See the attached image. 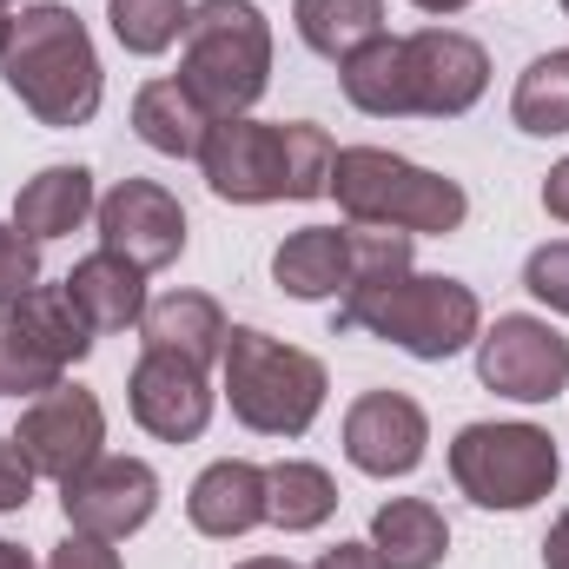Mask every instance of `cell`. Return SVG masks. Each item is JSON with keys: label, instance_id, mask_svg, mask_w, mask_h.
<instances>
[{"label": "cell", "instance_id": "e575fe53", "mask_svg": "<svg viewBox=\"0 0 569 569\" xmlns=\"http://www.w3.org/2000/svg\"><path fill=\"white\" fill-rule=\"evenodd\" d=\"M543 569H569V510H557V523L543 537Z\"/></svg>", "mask_w": 569, "mask_h": 569}, {"label": "cell", "instance_id": "277c9868", "mask_svg": "<svg viewBox=\"0 0 569 569\" xmlns=\"http://www.w3.org/2000/svg\"><path fill=\"white\" fill-rule=\"evenodd\" d=\"M172 80L206 107V120L252 113L272 87V20L252 0H199Z\"/></svg>", "mask_w": 569, "mask_h": 569}, {"label": "cell", "instance_id": "cb8c5ba5", "mask_svg": "<svg viewBox=\"0 0 569 569\" xmlns=\"http://www.w3.org/2000/svg\"><path fill=\"white\" fill-rule=\"evenodd\" d=\"M291 20L318 60H351L385 33V0H291Z\"/></svg>", "mask_w": 569, "mask_h": 569}, {"label": "cell", "instance_id": "8992f818", "mask_svg": "<svg viewBox=\"0 0 569 569\" xmlns=\"http://www.w3.org/2000/svg\"><path fill=\"white\" fill-rule=\"evenodd\" d=\"M331 199L345 206L351 226H391V232H457L470 199L457 179L430 172V166H411L385 146H338V166H331Z\"/></svg>", "mask_w": 569, "mask_h": 569}, {"label": "cell", "instance_id": "f546056e", "mask_svg": "<svg viewBox=\"0 0 569 569\" xmlns=\"http://www.w3.org/2000/svg\"><path fill=\"white\" fill-rule=\"evenodd\" d=\"M40 284V246L20 226H0V311Z\"/></svg>", "mask_w": 569, "mask_h": 569}, {"label": "cell", "instance_id": "f1b7e54d", "mask_svg": "<svg viewBox=\"0 0 569 569\" xmlns=\"http://www.w3.org/2000/svg\"><path fill=\"white\" fill-rule=\"evenodd\" d=\"M523 291L537 305H550L557 318H569V239H550L523 259Z\"/></svg>", "mask_w": 569, "mask_h": 569}, {"label": "cell", "instance_id": "f35d334b", "mask_svg": "<svg viewBox=\"0 0 569 569\" xmlns=\"http://www.w3.org/2000/svg\"><path fill=\"white\" fill-rule=\"evenodd\" d=\"M7 40H13V7H0V53H7Z\"/></svg>", "mask_w": 569, "mask_h": 569}, {"label": "cell", "instance_id": "9c48e42d", "mask_svg": "<svg viewBox=\"0 0 569 569\" xmlns=\"http://www.w3.org/2000/svg\"><path fill=\"white\" fill-rule=\"evenodd\" d=\"M398 53H405L411 120H457L490 87V53L470 33H457V27H418V33L398 40Z\"/></svg>", "mask_w": 569, "mask_h": 569}, {"label": "cell", "instance_id": "60d3db41", "mask_svg": "<svg viewBox=\"0 0 569 569\" xmlns=\"http://www.w3.org/2000/svg\"><path fill=\"white\" fill-rule=\"evenodd\" d=\"M563 13H569V0H563Z\"/></svg>", "mask_w": 569, "mask_h": 569}, {"label": "cell", "instance_id": "ac0fdd59", "mask_svg": "<svg viewBox=\"0 0 569 569\" xmlns=\"http://www.w3.org/2000/svg\"><path fill=\"white\" fill-rule=\"evenodd\" d=\"M100 192H93V172L87 166H47L33 172L20 192H13V226L40 246V239H67L93 219Z\"/></svg>", "mask_w": 569, "mask_h": 569}, {"label": "cell", "instance_id": "8d00e7d4", "mask_svg": "<svg viewBox=\"0 0 569 569\" xmlns=\"http://www.w3.org/2000/svg\"><path fill=\"white\" fill-rule=\"evenodd\" d=\"M411 7H418V13H437V20H450V13H463L470 0H411Z\"/></svg>", "mask_w": 569, "mask_h": 569}, {"label": "cell", "instance_id": "6da1fadb", "mask_svg": "<svg viewBox=\"0 0 569 569\" xmlns=\"http://www.w3.org/2000/svg\"><path fill=\"white\" fill-rule=\"evenodd\" d=\"M338 146L311 120H212L199 146V172L226 206H272V199H325Z\"/></svg>", "mask_w": 569, "mask_h": 569}, {"label": "cell", "instance_id": "7a4b0ae2", "mask_svg": "<svg viewBox=\"0 0 569 569\" xmlns=\"http://www.w3.org/2000/svg\"><path fill=\"white\" fill-rule=\"evenodd\" d=\"M0 80L7 93L53 133H73L100 113L107 100V73L93 53V33L73 7L40 0L27 13H13V40L0 53Z\"/></svg>", "mask_w": 569, "mask_h": 569}, {"label": "cell", "instance_id": "5bb4252c", "mask_svg": "<svg viewBox=\"0 0 569 569\" xmlns=\"http://www.w3.org/2000/svg\"><path fill=\"white\" fill-rule=\"evenodd\" d=\"M425 443H430V418L405 391H365L345 411V457L365 477H411L425 463Z\"/></svg>", "mask_w": 569, "mask_h": 569}, {"label": "cell", "instance_id": "44dd1931", "mask_svg": "<svg viewBox=\"0 0 569 569\" xmlns=\"http://www.w3.org/2000/svg\"><path fill=\"white\" fill-rule=\"evenodd\" d=\"M338 510V483L325 463H305V457H279L266 470V523L284 537H305V530H325Z\"/></svg>", "mask_w": 569, "mask_h": 569}, {"label": "cell", "instance_id": "2e32d148", "mask_svg": "<svg viewBox=\"0 0 569 569\" xmlns=\"http://www.w3.org/2000/svg\"><path fill=\"white\" fill-rule=\"evenodd\" d=\"M226 331L232 325H226L212 291H166V298L146 305V318H140L146 351H172V358H186L199 371H212L226 358Z\"/></svg>", "mask_w": 569, "mask_h": 569}, {"label": "cell", "instance_id": "83f0119b", "mask_svg": "<svg viewBox=\"0 0 569 569\" xmlns=\"http://www.w3.org/2000/svg\"><path fill=\"white\" fill-rule=\"evenodd\" d=\"M107 20H113V40L127 47V53H166V47H179L186 40V20H192V0H113L107 7Z\"/></svg>", "mask_w": 569, "mask_h": 569}, {"label": "cell", "instance_id": "603a6c76", "mask_svg": "<svg viewBox=\"0 0 569 569\" xmlns=\"http://www.w3.org/2000/svg\"><path fill=\"white\" fill-rule=\"evenodd\" d=\"M338 87H345V100H351L358 113H371V120H411L398 33H378L371 47H358L351 60H338Z\"/></svg>", "mask_w": 569, "mask_h": 569}, {"label": "cell", "instance_id": "30bf717a", "mask_svg": "<svg viewBox=\"0 0 569 569\" xmlns=\"http://www.w3.org/2000/svg\"><path fill=\"white\" fill-rule=\"evenodd\" d=\"M60 510H67V530L127 543L133 530L152 523V510H159V477H152V463H140V457H107L100 450L80 477L60 483Z\"/></svg>", "mask_w": 569, "mask_h": 569}, {"label": "cell", "instance_id": "52a82bcc", "mask_svg": "<svg viewBox=\"0 0 569 569\" xmlns=\"http://www.w3.org/2000/svg\"><path fill=\"white\" fill-rule=\"evenodd\" d=\"M563 457L543 425H463L450 437V483L477 510H530L557 490Z\"/></svg>", "mask_w": 569, "mask_h": 569}, {"label": "cell", "instance_id": "5b68a950", "mask_svg": "<svg viewBox=\"0 0 569 569\" xmlns=\"http://www.w3.org/2000/svg\"><path fill=\"white\" fill-rule=\"evenodd\" d=\"M219 371H226L232 418L246 430H259V437H305L318 425V411H325V391H331V378H325V365L311 351L284 345V338L259 331V325H232L226 331Z\"/></svg>", "mask_w": 569, "mask_h": 569}, {"label": "cell", "instance_id": "8fae6325", "mask_svg": "<svg viewBox=\"0 0 569 569\" xmlns=\"http://www.w3.org/2000/svg\"><path fill=\"white\" fill-rule=\"evenodd\" d=\"M13 443H20V457L33 463V477L67 483V477H80V470L100 457V443H107V411H100L93 391H80V385L60 378L53 391H40V398L20 411Z\"/></svg>", "mask_w": 569, "mask_h": 569}, {"label": "cell", "instance_id": "4dcf8cb0", "mask_svg": "<svg viewBox=\"0 0 569 569\" xmlns=\"http://www.w3.org/2000/svg\"><path fill=\"white\" fill-rule=\"evenodd\" d=\"M27 503H33V463L20 457L13 437H0V517H13Z\"/></svg>", "mask_w": 569, "mask_h": 569}, {"label": "cell", "instance_id": "3957f363", "mask_svg": "<svg viewBox=\"0 0 569 569\" xmlns=\"http://www.w3.org/2000/svg\"><path fill=\"white\" fill-rule=\"evenodd\" d=\"M331 331H371V338H385L425 365H443L463 345H477L483 298L463 279H443V272H405V279L345 291L331 305Z\"/></svg>", "mask_w": 569, "mask_h": 569}, {"label": "cell", "instance_id": "74e56055", "mask_svg": "<svg viewBox=\"0 0 569 569\" xmlns=\"http://www.w3.org/2000/svg\"><path fill=\"white\" fill-rule=\"evenodd\" d=\"M239 569H298V563H284V557H252V563H239Z\"/></svg>", "mask_w": 569, "mask_h": 569}, {"label": "cell", "instance_id": "9a60e30c", "mask_svg": "<svg viewBox=\"0 0 569 569\" xmlns=\"http://www.w3.org/2000/svg\"><path fill=\"white\" fill-rule=\"evenodd\" d=\"M186 517H192L199 537H219V543L259 530V523H266V470L246 463V457L206 463V470L192 477V490H186Z\"/></svg>", "mask_w": 569, "mask_h": 569}, {"label": "cell", "instance_id": "4316f807", "mask_svg": "<svg viewBox=\"0 0 569 569\" xmlns=\"http://www.w3.org/2000/svg\"><path fill=\"white\" fill-rule=\"evenodd\" d=\"M67 378V365L13 318V311H0V398H40V391H53Z\"/></svg>", "mask_w": 569, "mask_h": 569}, {"label": "cell", "instance_id": "d4e9b609", "mask_svg": "<svg viewBox=\"0 0 569 569\" xmlns=\"http://www.w3.org/2000/svg\"><path fill=\"white\" fill-rule=\"evenodd\" d=\"M510 120H517L530 140H563V133H569V47L537 53V60L517 73Z\"/></svg>", "mask_w": 569, "mask_h": 569}, {"label": "cell", "instance_id": "d6986e66", "mask_svg": "<svg viewBox=\"0 0 569 569\" xmlns=\"http://www.w3.org/2000/svg\"><path fill=\"white\" fill-rule=\"evenodd\" d=\"M67 298L80 305V318L93 331H133L146 318V272L127 266L120 252H87L73 272H67Z\"/></svg>", "mask_w": 569, "mask_h": 569}, {"label": "cell", "instance_id": "484cf974", "mask_svg": "<svg viewBox=\"0 0 569 569\" xmlns=\"http://www.w3.org/2000/svg\"><path fill=\"white\" fill-rule=\"evenodd\" d=\"M7 311H13V318H20V325H27V331L60 358V365H80V358L93 351V338H100V331L80 318V305L67 298V284H33V291H27V298H13Z\"/></svg>", "mask_w": 569, "mask_h": 569}, {"label": "cell", "instance_id": "ffe728a7", "mask_svg": "<svg viewBox=\"0 0 569 569\" xmlns=\"http://www.w3.org/2000/svg\"><path fill=\"white\" fill-rule=\"evenodd\" d=\"M371 550L378 569H437L450 557V523L430 497H391L371 517Z\"/></svg>", "mask_w": 569, "mask_h": 569}, {"label": "cell", "instance_id": "d6a6232c", "mask_svg": "<svg viewBox=\"0 0 569 569\" xmlns=\"http://www.w3.org/2000/svg\"><path fill=\"white\" fill-rule=\"evenodd\" d=\"M311 569H378V550L371 543H338V550H325Z\"/></svg>", "mask_w": 569, "mask_h": 569}, {"label": "cell", "instance_id": "ba28073f", "mask_svg": "<svg viewBox=\"0 0 569 569\" xmlns=\"http://www.w3.org/2000/svg\"><path fill=\"white\" fill-rule=\"evenodd\" d=\"M477 378L497 398L517 405H557L569 391V338L550 318L510 311L490 331H477Z\"/></svg>", "mask_w": 569, "mask_h": 569}, {"label": "cell", "instance_id": "7c38bea8", "mask_svg": "<svg viewBox=\"0 0 569 569\" xmlns=\"http://www.w3.org/2000/svg\"><path fill=\"white\" fill-rule=\"evenodd\" d=\"M93 226H100V252H120L140 272H166L186 252V206L159 179H120L93 206Z\"/></svg>", "mask_w": 569, "mask_h": 569}, {"label": "cell", "instance_id": "1f68e13d", "mask_svg": "<svg viewBox=\"0 0 569 569\" xmlns=\"http://www.w3.org/2000/svg\"><path fill=\"white\" fill-rule=\"evenodd\" d=\"M47 569H120V550H113L107 537H80V530H67V543L47 557Z\"/></svg>", "mask_w": 569, "mask_h": 569}, {"label": "cell", "instance_id": "7402d4cb", "mask_svg": "<svg viewBox=\"0 0 569 569\" xmlns=\"http://www.w3.org/2000/svg\"><path fill=\"white\" fill-rule=\"evenodd\" d=\"M133 133L152 152H166V159H199L212 120H206V107L179 80H146L140 93H133Z\"/></svg>", "mask_w": 569, "mask_h": 569}, {"label": "cell", "instance_id": "836d02e7", "mask_svg": "<svg viewBox=\"0 0 569 569\" xmlns=\"http://www.w3.org/2000/svg\"><path fill=\"white\" fill-rule=\"evenodd\" d=\"M543 212L569 226V159H557V166H550V179H543Z\"/></svg>", "mask_w": 569, "mask_h": 569}, {"label": "cell", "instance_id": "ab89813d", "mask_svg": "<svg viewBox=\"0 0 569 569\" xmlns=\"http://www.w3.org/2000/svg\"><path fill=\"white\" fill-rule=\"evenodd\" d=\"M0 7H13V0H0Z\"/></svg>", "mask_w": 569, "mask_h": 569}, {"label": "cell", "instance_id": "d590c367", "mask_svg": "<svg viewBox=\"0 0 569 569\" xmlns=\"http://www.w3.org/2000/svg\"><path fill=\"white\" fill-rule=\"evenodd\" d=\"M0 569H47V563H33V550H20L13 537H0Z\"/></svg>", "mask_w": 569, "mask_h": 569}, {"label": "cell", "instance_id": "e0dca14e", "mask_svg": "<svg viewBox=\"0 0 569 569\" xmlns=\"http://www.w3.org/2000/svg\"><path fill=\"white\" fill-rule=\"evenodd\" d=\"M272 284L284 298H345L351 291V226H305L272 252Z\"/></svg>", "mask_w": 569, "mask_h": 569}, {"label": "cell", "instance_id": "4fadbf2b", "mask_svg": "<svg viewBox=\"0 0 569 569\" xmlns=\"http://www.w3.org/2000/svg\"><path fill=\"white\" fill-rule=\"evenodd\" d=\"M212 405H219V391L206 385L199 365H186L172 351H140V365L127 378V411H133V425L146 437L192 443V437H206V425H212Z\"/></svg>", "mask_w": 569, "mask_h": 569}]
</instances>
